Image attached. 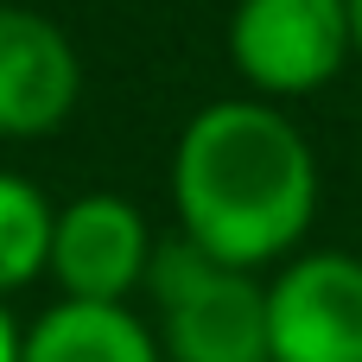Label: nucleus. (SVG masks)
I'll use <instances>...</instances> for the list:
<instances>
[{"mask_svg": "<svg viewBox=\"0 0 362 362\" xmlns=\"http://www.w3.org/2000/svg\"><path fill=\"white\" fill-rule=\"evenodd\" d=\"M83 95L76 45L32 6H0V140H38Z\"/></svg>", "mask_w": 362, "mask_h": 362, "instance_id": "423d86ee", "label": "nucleus"}, {"mask_svg": "<svg viewBox=\"0 0 362 362\" xmlns=\"http://www.w3.org/2000/svg\"><path fill=\"white\" fill-rule=\"evenodd\" d=\"M19 362H165V344L127 299H57L25 331Z\"/></svg>", "mask_w": 362, "mask_h": 362, "instance_id": "0eeeda50", "label": "nucleus"}, {"mask_svg": "<svg viewBox=\"0 0 362 362\" xmlns=\"http://www.w3.org/2000/svg\"><path fill=\"white\" fill-rule=\"evenodd\" d=\"M153 248L159 242L146 235V216L127 197L89 191V197L57 210L51 280L64 286V299H127L134 286H146Z\"/></svg>", "mask_w": 362, "mask_h": 362, "instance_id": "39448f33", "label": "nucleus"}, {"mask_svg": "<svg viewBox=\"0 0 362 362\" xmlns=\"http://www.w3.org/2000/svg\"><path fill=\"white\" fill-rule=\"evenodd\" d=\"M51 229L57 210L45 204V191L19 172H0V299L51 274Z\"/></svg>", "mask_w": 362, "mask_h": 362, "instance_id": "6e6552de", "label": "nucleus"}, {"mask_svg": "<svg viewBox=\"0 0 362 362\" xmlns=\"http://www.w3.org/2000/svg\"><path fill=\"white\" fill-rule=\"evenodd\" d=\"M350 19H356V57H362V0H350Z\"/></svg>", "mask_w": 362, "mask_h": 362, "instance_id": "9d476101", "label": "nucleus"}, {"mask_svg": "<svg viewBox=\"0 0 362 362\" xmlns=\"http://www.w3.org/2000/svg\"><path fill=\"white\" fill-rule=\"evenodd\" d=\"M178 235L229 267H274L299 255L318 216V153L267 95L210 102L185 121L172 153Z\"/></svg>", "mask_w": 362, "mask_h": 362, "instance_id": "f257e3e1", "label": "nucleus"}, {"mask_svg": "<svg viewBox=\"0 0 362 362\" xmlns=\"http://www.w3.org/2000/svg\"><path fill=\"white\" fill-rule=\"evenodd\" d=\"M146 293L159 305L165 362H274L267 286L255 280V267H229L191 235H172L153 248Z\"/></svg>", "mask_w": 362, "mask_h": 362, "instance_id": "f03ea898", "label": "nucleus"}, {"mask_svg": "<svg viewBox=\"0 0 362 362\" xmlns=\"http://www.w3.org/2000/svg\"><path fill=\"white\" fill-rule=\"evenodd\" d=\"M229 57L248 76V89L267 102L318 95L356 57L350 0H235Z\"/></svg>", "mask_w": 362, "mask_h": 362, "instance_id": "7ed1b4c3", "label": "nucleus"}, {"mask_svg": "<svg viewBox=\"0 0 362 362\" xmlns=\"http://www.w3.org/2000/svg\"><path fill=\"white\" fill-rule=\"evenodd\" d=\"M19 350H25V331H19L13 312L0 305V362H19Z\"/></svg>", "mask_w": 362, "mask_h": 362, "instance_id": "1a4fd4ad", "label": "nucleus"}, {"mask_svg": "<svg viewBox=\"0 0 362 362\" xmlns=\"http://www.w3.org/2000/svg\"><path fill=\"white\" fill-rule=\"evenodd\" d=\"M274 362H362V255H286L267 280Z\"/></svg>", "mask_w": 362, "mask_h": 362, "instance_id": "20e7f679", "label": "nucleus"}]
</instances>
